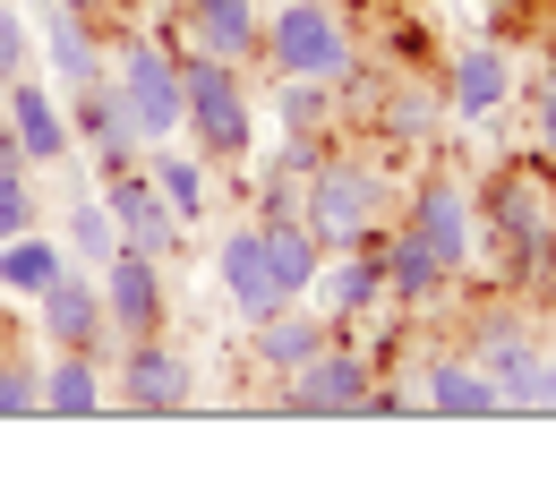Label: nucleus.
<instances>
[{"mask_svg":"<svg viewBox=\"0 0 556 496\" xmlns=\"http://www.w3.org/2000/svg\"><path fill=\"white\" fill-rule=\"evenodd\" d=\"M300 180H308V171L266 163V171H257V214H300Z\"/></svg>","mask_w":556,"mask_h":496,"instance_id":"obj_33","label":"nucleus"},{"mask_svg":"<svg viewBox=\"0 0 556 496\" xmlns=\"http://www.w3.org/2000/svg\"><path fill=\"white\" fill-rule=\"evenodd\" d=\"M94 283H103V317H112V334L129 343V334H163L172 326V283H163V257H146V249H112L103 266H94Z\"/></svg>","mask_w":556,"mask_h":496,"instance_id":"obj_11","label":"nucleus"},{"mask_svg":"<svg viewBox=\"0 0 556 496\" xmlns=\"http://www.w3.org/2000/svg\"><path fill=\"white\" fill-rule=\"evenodd\" d=\"M480 231L505 249V275H514V283L556 275V214H548V189H540L531 163L496 171V180L480 189Z\"/></svg>","mask_w":556,"mask_h":496,"instance_id":"obj_4","label":"nucleus"},{"mask_svg":"<svg viewBox=\"0 0 556 496\" xmlns=\"http://www.w3.org/2000/svg\"><path fill=\"white\" fill-rule=\"evenodd\" d=\"M419 411H437V420H488L496 385H488V368L471 352H437L419 368Z\"/></svg>","mask_w":556,"mask_h":496,"instance_id":"obj_23","label":"nucleus"},{"mask_svg":"<svg viewBox=\"0 0 556 496\" xmlns=\"http://www.w3.org/2000/svg\"><path fill=\"white\" fill-rule=\"evenodd\" d=\"M180 94H189L180 138L198 145L206 163H249V154H257V94H249V69H231V61H214L198 43H180Z\"/></svg>","mask_w":556,"mask_h":496,"instance_id":"obj_2","label":"nucleus"},{"mask_svg":"<svg viewBox=\"0 0 556 496\" xmlns=\"http://www.w3.org/2000/svg\"><path fill=\"white\" fill-rule=\"evenodd\" d=\"M0 120L17 129L26 145V163H77V129H70V94L52 86V77L17 69L9 77V94H0Z\"/></svg>","mask_w":556,"mask_h":496,"instance_id":"obj_14","label":"nucleus"},{"mask_svg":"<svg viewBox=\"0 0 556 496\" xmlns=\"http://www.w3.org/2000/svg\"><path fill=\"white\" fill-rule=\"evenodd\" d=\"M61 266H70V249H61V231H43V222L17 231V240H0V300H26V308H35Z\"/></svg>","mask_w":556,"mask_h":496,"instance_id":"obj_27","label":"nucleus"},{"mask_svg":"<svg viewBox=\"0 0 556 496\" xmlns=\"http://www.w3.org/2000/svg\"><path fill=\"white\" fill-rule=\"evenodd\" d=\"M0 69H35V26L17 17V0H0Z\"/></svg>","mask_w":556,"mask_h":496,"instance_id":"obj_32","label":"nucleus"},{"mask_svg":"<svg viewBox=\"0 0 556 496\" xmlns=\"http://www.w3.org/2000/svg\"><path fill=\"white\" fill-rule=\"evenodd\" d=\"M103 206H112V222H121V249H146V257H163V266L189 249V222L163 206V189L146 180V163L103 180Z\"/></svg>","mask_w":556,"mask_h":496,"instance_id":"obj_15","label":"nucleus"},{"mask_svg":"<svg viewBox=\"0 0 556 496\" xmlns=\"http://www.w3.org/2000/svg\"><path fill=\"white\" fill-rule=\"evenodd\" d=\"M531 420H556V359L540 368V403H531Z\"/></svg>","mask_w":556,"mask_h":496,"instance_id":"obj_35","label":"nucleus"},{"mask_svg":"<svg viewBox=\"0 0 556 496\" xmlns=\"http://www.w3.org/2000/svg\"><path fill=\"white\" fill-rule=\"evenodd\" d=\"M112 86L129 94V112H138V129L154 145L180 138V120H189V94H180V52L154 35V26H112Z\"/></svg>","mask_w":556,"mask_h":496,"instance_id":"obj_5","label":"nucleus"},{"mask_svg":"<svg viewBox=\"0 0 556 496\" xmlns=\"http://www.w3.org/2000/svg\"><path fill=\"white\" fill-rule=\"evenodd\" d=\"M189 403H198V368H189V352H172L163 334L112 343V411H129V420H180Z\"/></svg>","mask_w":556,"mask_h":496,"instance_id":"obj_6","label":"nucleus"},{"mask_svg":"<svg viewBox=\"0 0 556 496\" xmlns=\"http://www.w3.org/2000/svg\"><path fill=\"white\" fill-rule=\"evenodd\" d=\"M35 326H43V343L52 352H112L121 334H112V317H103V283H94V266H61L52 291L35 300Z\"/></svg>","mask_w":556,"mask_h":496,"instance_id":"obj_13","label":"nucleus"},{"mask_svg":"<svg viewBox=\"0 0 556 496\" xmlns=\"http://www.w3.org/2000/svg\"><path fill=\"white\" fill-rule=\"evenodd\" d=\"M249 222H257V240H266V266H275L282 300H308L317 266H326V240H317L300 214H249Z\"/></svg>","mask_w":556,"mask_h":496,"instance_id":"obj_25","label":"nucleus"},{"mask_svg":"<svg viewBox=\"0 0 556 496\" xmlns=\"http://www.w3.org/2000/svg\"><path fill=\"white\" fill-rule=\"evenodd\" d=\"M394 222H403V231H419V240H428L454 275L480 257V240H488V231H480V198H471V180H454V171H419L412 198L394 206Z\"/></svg>","mask_w":556,"mask_h":496,"instance_id":"obj_8","label":"nucleus"},{"mask_svg":"<svg viewBox=\"0 0 556 496\" xmlns=\"http://www.w3.org/2000/svg\"><path fill=\"white\" fill-rule=\"evenodd\" d=\"M214 283H223V300H231V317H240V326H257L266 308H282V283H275V266H266L257 222L214 231Z\"/></svg>","mask_w":556,"mask_h":496,"instance_id":"obj_18","label":"nucleus"},{"mask_svg":"<svg viewBox=\"0 0 556 496\" xmlns=\"http://www.w3.org/2000/svg\"><path fill=\"white\" fill-rule=\"evenodd\" d=\"M146 180L163 189V206L180 214L189 231L214 214V163L198 154V145H180V138H163V145H146Z\"/></svg>","mask_w":556,"mask_h":496,"instance_id":"obj_24","label":"nucleus"},{"mask_svg":"<svg viewBox=\"0 0 556 496\" xmlns=\"http://www.w3.org/2000/svg\"><path fill=\"white\" fill-rule=\"evenodd\" d=\"M43 222V198H35V171H0V240L35 231Z\"/></svg>","mask_w":556,"mask_h":496,"instance_id":"obj_31","label":"nucleus"},{"mask_svg":"<svg viewBox=\"0 0 556 496\" xmlns=\"http://www.w3.org/2000/svg\"><path fill=\"white\" fill-rule=\"evenodd\" d=\"M112 9H129V0H112Z\"/></svg>","mask_w":556,"mask_h":496,"instance_id":"obj_39","label":"nucleus"},{"mask_svg":"<svg viewBox=\"0 0 556 496\" xmlns=\"http://www.w3.org/2000/svg\"><path fill=\"white\" fill-rule=\"evenodd\" d=\"M257 61H266V77H326V86H351L359 43H351V17L334 0H275Z\"/></svg>","mask_w":556,"mask_h":496,"instance_id":"obj_3","label":"nucleus"},{"mask_svg":"<svg viewBox=\"0 0 556 496\" xmlns=\"http://www.w3.org/2000/svg\"><path fill=\"white\" fill-rule=\"evenodd\" d=\"M300 222L326 240V249H368L386 222H394V180L368 163V154H317L308 180H300Z\"/></svg>","mask_w":556,"mask_h":496,"instance_id":"obj_1","label":"nucleus"},{"mask_svg":"<svg viewBox=\"0 0 556 496\" xmlns=\"http://www.w3.org/2000/svg\"><path fill=\"white\" fill-rule=\"evenodd\" d=\"M308 300H317L334 326H368V317L394 308V300H386V266H377V249H326V266H317Z\"/></svg>","mask_w":556,"mask_h":496,"instance_id":"obj_20","label":"nucleus"},{"mask_svg":"<svg viewBox=\"0 0 556 496\" xmlns=\"http://www.w3.org/2000/svg\"><path fill=\"white\" fill-rule=\"evenodd\" d=\"M437 120H445V94H428V86H386V103H377V129L386 138H403V145H419V138H437Z\"/></svg>","mask_w":556,"mask_h":496,"instance_id":"obj_29","label":"nucleus"},{"mask_svg":"<svg viewBox=\"0 0 556 496\" xmlns=\"http://www.w3.org/2000/svg\"><path fill=\"white\" fill-rule=\"evenodd\" d=\"M531 145H540V154L556 163V69L540 77V103H531Z\"/></svg>","mask_w":556,"mask_h":496,"instance_id":"obj_34","label":"nucleus"},{"mask_svg":"<svg viewBox=\"0 0 556 496\" xmlns=\"http://www.w3.org/2000/svg\"><path fill=\"white\" fill-rule=\"evenodd\" d=\"M70 129H77V154H86L103 180H112V171H138L146 145H154L112 77H94V86H77V94H70Z\"/></svg>","mask_w":556,"mask_h":496,"instance_id":"obj_10","label":"nucleus"},{"mask_svg":"<svg viewBox=\"0 0 556 496\" xmlns=\"http://www.w3.org/2000/svg\"><path fill=\"white\" fill-rule=\"evenodd\" d=\"M52 9H77V17H112V0H52Z\"/></svg>","mask_w":556,"mask_h":496,"instance_id":"obj_36","label":"nucleus"},{"mask_svg":"<svg viewBox=\"0 0 556 496\" xmlns=\"http://www.w3.org/2000/svg\"><path fill=\"white\" fill-rule=\"evenodd\" d=\"M368 385H377V359L359 352L351 334H334L317 359H300L282 377V411L291 420H359L368 411Z\"/></svg>","mask_w":556,"mask_h":496,"instance_id":"obj_7","label":"nucleus"},{"mask_svg":"<svg viewBox=\"0 0 556 496\" xmlns=\"http://www.w3.org/2000/svg\"><path fill=\"white\" fill-rule=\"evenodd\" d=\"M163 43H172V52H180V43H198V52L231 61V69H257V43H266V0H180Z\"/></svg>","mask_w":556,"mask_h":496,"instance_id":"obj_12","label":"nucleus"},{"mask_svg":"<svg viewBox=\"0 0 556 496\" xmlns=\"http://www.w3.org/2000/svg\"><path fill=\"white\" fill-rule=\"evenodd\" d=\"M0 420H43V359L0 343Z\"/></svg>","mask_w":556,"mask_h":496,"instance_id":"obj_30","label":"nucleus"},{"mask_svg":"<svg viewBox=\"0 0 556 496\" xmlns=\"http://www.w3.org/2000/svg\"><path fill=\"white\" fill-rule=\"evenodd\" d=\"M463 352L488 368V385H496V411H505V420H531V403H540V368H548L540 334H531L514 308H488L480 326H471V343H463Z\"/></svg>","mask_w":556,"mask_h":496,"instance_id":"obj_9","label":"nucleus"},{"mask_svg":"<svg viewBox=\"0 0 556 496\" xmlns=\"http://www.w3.org/2000/svg\"><path fill=\"white\" fill-rule=\"evenodd\" d=\"M334 9H343V17H351V9H368V0H334Z\"/></svg>","mask_w":556,"mask_h":496,"instance_id":"obj_38","label":"nucleus"},{"mask_svg":"<svg viewBox=\"0 0 556 496\" xmlns=\"http://www.w3.org/2000/svg\"><path fill=\"white\" fill-rule=\"evenodd\" d=\"M368 249H377V266H386V300H394V308H428V300L454 291V266H445L419 231H403V222H386Z\"/></svg>","mask_w":556,"mask_h":496,"instance_id":"obj_21","label":"nucleus"},{"mask_svg":"<svg viewBox=\"0 0 556 496\" xmlns=\"http://www.w3.org/2000/svg\"><path fill=\"white\" fill-rule=\"evenodd\" d=\"M334 334H343V326H334L317 300H282V308H266V317L249 326V359H257V368H266V377L282 385L300 359H317L326 343H334Z\"/></svg>","mask_w":556,"mask_h":496,"instance_id":"obj_17","label":"nucleus"},{"mask_svg":"<svg viewBox=\"0 0 556 496\" xmlns=\"http://www.w3.org/2000/svg\"><path fill=\"white\" fill-rule=\"evenodd\" d=\"M61 249H70L77 266H103V257L121 249V222H112V206H103V189H86V198L61 206Z\"/></svg>","mask_w":556,"mask_h":496,"instance_id":"obj_28","label":"nucleus"},{"mask_svg":"<svg viewBox=\"0 0 556 496\" xmlns=\"http://www.w3.org/2000/svg\"><path fill=\"white\" fill-rule=\"evenodd\" d=\"M112 411V352H43V420Z\"/></svg>","mask_w":556,"mask_h":496,"instance_id":"obj_22","label":"nucleus"},{"mask_svg":"<svg viewBox=\"0 0 556 496\" xmlns=\"http://www.w3.org/2000/svg\"><path fill=\"white\" fill-rule=\"evenodd\" d=\"M505 103H514V61H505V43H463V52L445 61V120L488 129Z\"/></svg>","mask_w":556,"mask_h":496,"instance_id":"obj_19","label":"nucleus"},{"mask_svg":"<svg viewBox=\"0 0 556 496\" xmlns=\"http://www.w3.org/2000/svg\"><path fill=\"white\" fill-rule=\"evenodd\" d=\"M35 61L43 77L77 94V86H94V77H112V26L103 17H77V9H52L43 26H35Z\"/></svg>","mask_w":556,"mask_h":496,"instance_id":"obj_16","label":"nucleus"},{"mask_svg":"<svg viewBox=\"0 0 556 496\" xmlns=\"http://www.w3.org/2000/svg\"><path fill=\"white\" fill-rule=\"evenodd\" d=\"M0 343H9V300H0Z\"/></svg>","mask_w":556,"mask_h":496,"instance_id":"obj_37","label":"nucleus"},{"mask_svg":"<svg viewBox=\"0 0 556 496\" xmlns=\"http://www.w3.org/2000/svg\"><path fill=\"white\" fill-rule=\"evenodd\" d=\"M266 112H275L282 138H334L343 129V86H326V77H275Z\"/></svg>","mask_w":556,"mask_h":496,"instance_id":"obj_26","label":"nucleus"}]
</instances>
